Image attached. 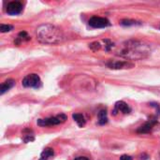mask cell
<instances>
[{"label":"cell","instance_id":"15","mask_svg":"<svg viewBox=\"0 0 160 160\" xmlns=\"http://www.w3.org/2000/svg\"><path fill=\"white\" fill-rule=\"evenodd\" d=\"M31 38L27 35V33L26 32H24V31H22V32H21L19 35H18V37H17V39H16V43L17 44H20L22 41H23V40H29Z\"/></svg>","mask_w":160,"mask_h":160},{"label":"cell","instance_id":"1","mask_svg":"<svg viewBox=\"0 0 160 160\" xmlns=\"http://www.w3.org/2000/svg\"><path fill=\"white\" fill-rule=\"evenodd\" d=\"M37 38L44 44H56L64 39L62 31L52 24H42L37 28Z\"/></svg>","mask_w":160,"mask_h":160},{"label":"cell","instance_id":"11","mask_svg":"<svg viewBox=\"0 0 160 160\" xmlns=\"http://www.w3.org/2000/svg\"><path fill=\"white\" fill-rule=\"evenodd\" d=\"M53 156H54L53 149L52 148H50V147H47L40 154V157H39L38 160H49L51 158H52Z\"/></svg>","mask_w":160,"mask_h":160},{"label":"cell","instance_id":"13","mask_svg":"<svg viewBox=\"0 0 160 160\" xmlns=\"http://www.w3.org/2000/svg\"><path fill=\"white\" fill-rule=\"evenodd\" d=\"M98 125H105L108 123V115H107V111L106 110H100L98 114Z\"/></svg>","mask_w":160,"mask_h":160},{"label":"cell","instance_id":"6","mask_svg":"<svg viewBox=\"0 0 160 160\" xmlns=\"http://www.w3.org/2000/svg\"><path fill=\"white\" fill-rule=\"evenodd\" d=\"M23 9V5L20 1H11L6 7V12L8 15H18Z\"/></svg>","mask_w":160,"mask_h":160},{"label":"cell","instance_id":"14","mask_svg":"<svg viewBox=\"0 0 160 160\" xmlns=\"http://www.w3.org/2000/svg\"><path fill=\"white\" fill-rule=\"evenodd\" d=\"M34 141V134L30 129H24L23 130V142L25 143L33 142Z\"/></svg>","mask_w":160,"mask_h":160},{"label":"cell","instance_id":"16","mask_svg":"<svg viewBox=\"0 0 160 160\" xmlns=\"http://www.w3.org/2000/svg\"><path fill=\"white\" fill-rule=\"evenodd\" d=\"M13 29V26L10 25V24H1L0 26V30L2 33H7V32H9Z\"/></svg>","mask_w":160,"mask_h":160},{"label":"cell","instance_id":"2","mask_svg":"<svg viewBox=\"0 0 160 160\" xmlns=\"http://www.w3.org/2000/svg\"><path fill=\"white\" fill-rule=\"evenodd\" d=\"M150 52L151 50L147 44L137 40H131L127 42L120 54L126 58L136 60L147 57Z\"/></svg>","mask_w":160,"mask_h":160},{"label":"cell","instance_id":"10","mask_svg":"<svg viewBox=\"0 0 160 160\" xmlns=\"http://www.w3.org/2000/svg\"><path fill=\"white\" fill-rule=\"evenodd\" d=\"M14 85H15V81H14V80L8 79V80L5 81V82L1 84V86H0V94H1V95L5 94L7 91H8L9 89H11Z\"/></svg>","mask_w":160,"mask_h":160},{"label":"cell","instance_id":"8","mask_svg":"<svg viewBox=\"0 0 160 160\" xmlns=\"http://www.w3.org/2000/svg\"><path fill=\"white\" fill-rule=\"evenodd\" d=\"M111 68L114 69H121V68H128L133 67V64L126 61H111L110 63L107 64Z\"/></svg>","mask_w":160,"mask_h":160},{"label":"cell","instance_id":"17","mask_svg":"<svg viewBox=\"0 0 160 160\" xmlns=\"http://www.w3.org/2000/svg\"><path fill=\"white\" fill-rule=\"evenodd\" d=\"M121 24L122 25H134V24H136V22L130 21V20H123V21H121Z\"/></svg>","mask_w":160,"mask_h":160},{"label":"cell","instance_id":"12","mask_svg":"<svg viewBox=\"0 0 160 160\" xmlns=\"http://www.w3.org/2000/svg\"><path fill=\"white\" fill-rule=\"evenodd\" d=\"M72 118L78 124V126L80 128H83L85 126V124H86V120H85L84 116L82 113H73Z\"/></svg>","mask_w":160,"mask_h":160},{"label":"cell","instance_id":"7","mask_svg":"<svg viewBox=\"0 0 160 160\" xmlns=\"http://www.w3.org/2000/svg\"><path fill=\"white\" fill-rule=\"evenodd\" d=\"M118 112H122L124 114H128V113L131 112V108L125 101H117L115 103V105H114V109L112 111V114L116 115Z\"/></svg>","mask_w":160,"mask_h":160},{"label":"cell","instance_id":"18","mask_svg":"<svg viewBox=\"0 0 160 160\" xmlns=\"http://www.w3.org/2000/svg\"><path fill=\"white\" fill-rule=\"evenodd\" d=\"M132 157L130 156H128V155H123L121 158H120V160H132Z\"/></svg>","mask_w":160,"mask_h":160},{"label":"cell","instance_id":"5","mask_svg":"<svg viewBox=\"0 0 160 160\" xmlns=\"http://www.w3.org/2000/svg\"><path fill=\"white\" fill-rule=\"evenodd\" d=\"M88 23L93 28H105V27H108L111 25V22L107 18L98 17V16L91 17Z\"/></svg>","mask_w":160,"mask_h":160},{"label":"cell","instance_id":"9","mask_svg":"<svg viewBox=\"0 0 160 160\" xmlns=\"http://www.w3.org/2000/svg\"><path fill=\"white\" fill-rule=\"evenodd\" d=\"M156 124H157V120H155V119L149 120L144 125H142V127H140L139 129L137 130V132L138 133H141V134H142V133H148V132H150L153 129V128H154V126Z\"/></svg>","mask_w":160,"mask_h":160},{"label":"cell","instance_id":"19","mask_svg":"<svg viewBox=\"0 0 160 160\" xmlns=\"http://www.w3.org/2000/svg\"><path fill=\"white\" fill-rule=\"evenodd\" d=\"M74 160H90L88 158H86V157H78V158H76Z\"/></svg>","mask_w":160,"mask_h":160},{"label":"cell","instance_id":"4","mask_svg":"<svg viewBox=\"0 0 160 160\" xmlns=\"http://www.w3.org/2000/svg\"><path fill=\"white\" fill-rule=\"evenodd\" d=\"M22 84L26 88H39L41 86V80L38 74H28L22 79Z\"/></svg>","mask_w":160,"mask_h":160},{"label":"cell","instance_id":"3","mask_svg":"<svg viewBox=\"0 0 160 160\" xmlns=\"http://www.w3.org/2000/svg\"><path fill=\"white\" fill-rule=\"evenodd\" d=\"M68 120V116L64 113H60L53 117H49L45 119H38L37 124L39 127H52L65 123Z\"/></svg>","mask_w":160,"mask_h":160}]
</instances>
